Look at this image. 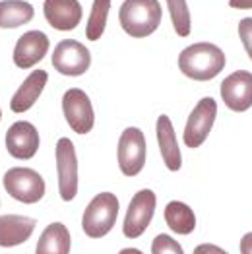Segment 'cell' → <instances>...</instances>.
Wrapping results in <instances>:
<instances>
[{
  "label": "cell",
  "instance_id": "obj_14",
  "mask_svg": "<svg viewBox=\"0 0 252 254\" xmlns=\"http://www.w3.org/2000/svg\"><path fill=\"white\" fill-rule=\"evenodd\" d=\"M49 47H51V41H49V37L43 31H39V29L27 31L16 43L14 64L18 68H21V70H27L31 66H37L47 57Z\"/></svg>",
  "mask_w": 252,
  "mask_h": 254
},
{
  "label": "cell",
  "instance_id": "obj_19",
  "mask_svg": "<svg viewBox=\"0 0 252 254\" xmlns=\"http://www.w3.org/2000/svg\"><path fill=\"white\" fill-rule=\"evenodd\" d=\"M35 18V10L25 0H0V27L14 29Z\"/></svg>",
  "mask_w": 252,
  "mask_h": 254
},
{
  "label": "cell",
  "instance_id": "obj_10",
  "mask_svg": "<svg viewBox=\"0 0 252 254\" xmlns=\"http://www.w3.org/2000/svg\"><path fill=\"white\" fill-rule=\"evenodd\" d=\"M91 55L87 47L76 39H64L53 51V66L63 76H82L89 70Z\"/></svg>",
  "mask_w": 252,
  "mask_h": 254
},
{
  "label": "cell",
  "instance_id": "obj_27",
  "mask_svg": "<svg viewBox=\"0 0 252 254\" xmlns=\"http://www.w3.org/2000/svg\"><path fill=\"white\" fill-rule=\"evenodd\" d=\"M229 6L237 8V10H251L252 0H229Z\"/></svg>",
  "mask_w": 252,
  "mask_h": 254
},
{
  "label": "cell",
  "instance_id": "obj_16",
  "mask_svg": "<svg viewBox=\"0 0 252 254\" xmlns=\"http://www.w3.org/2000/svg\"><path fill=\"white\" fill-rule=\"evenodd\" d=\"M157 142H159V151L163 157V163L169 171H179L183 167V157H181V149L177 144V134L173 123L167 115H161L157 119Z\"/></svg>",
  "mask_w": 252,
  "mask_h": 254
},
{
  "label": "cell",
  "instance_id": "obj_26",
  "mask_svg": "<svg viewBox=\"0 0 252 254\" xmlns=\"http://www.w3.org/2000/svg\"><path fill=\"white\" fill-rule=\"evenodd\" d=\"M241 254H252V233H247L241 239Z\"/></svg>",
  "mask_w": 252,
  "mask_h": 254
},
{
  "label": "cell",
  "instance_id": "obj_4",
  "mask_svg": "<svg viewBox=\"0 0 252 254\" xmlns=\"http://www.w3.org/2000/svg\"><path fill=\"white\" fill-rule=\"evenodd\" d=\"M4 189L21 204H37L45 196V181L29 167H12L4 175Z\"/></svg>",
  "mask_w": 252,
  "mask_h": 254
},
{
  "label": "cell",
  "instance_id": "obj_1",
  "mask_svg": "<svg viewBox=\"0 0 252 254\" xmlns=\"http://www.w3.org/2000/svg\"><path fill=\"white\" fill-rule=\"evenodd\" d=\"M181 72L196 82H210L225 68V53L213 43H194L179 55Z\"/></svg>",
  "mask_w": 252,
  "mask_h": 254
},
{
  "label": "cell",
  "instance_id": "obj_25",
  "mask_svg": "<svg viewBox=\"0 0 252 254\" xmlns=\"http://www.w3.org/2000/svg\"><path fill=\"white\" fill-rule=\"evenodd\" d=\"M194 254H229L225 253L223 249H219L217 245H211V243H204V245H198L194 249Z\"/></svg>",
  "mask_w": 252,
  "mask_h": 254
},
{
  "label": "cell",
  "instance_id": "obj_20",
  "mask_svg": "<svg viewBox=\"0 0 252 254\" xmlns=\"http://www.w3.org/2000/svg\"><path fill=\"white\" fill-rule=\"evenodd\" d=\"M165 223L177 235H190L196 229V215L185 202H169L165 206Z\"/></svg>",
  "mask_w": 252,
  "mask_h": 254
},
{
  "label": "cell",
  "instance_id": "obj_5",
  "mask_svg": "<svg viewBox=\"0 0 252 254\" xmlns=\"http://www.w3.org/2000/svg\"><path fill=\"white\" fill-rule=\"evenodd\" d=\"M155 206H157V196L153 190L144 189V190L134 194V198L130 200V206L126 210L125 223H123V233L126 239H138L146 231L153 219Z\"/></svg>",
  "mask_w": 252,
  "mask_h": 254
},
{
  "label": "cell",
  "instance_id": "obj_12",
  "mask_svg": "<svg viewBox=\"0 0 252 254\" xmlns=\"http://www.w3.org/2000/svg\"><path fill=\"white\" fill-rule=\"evenodd\" d=\"M6 149L16 159H31L39 149V132L27 121H18L6 132Z\"/></svg>",
  "mask_w": 252,
  "mask_h": 254
},
{
  "label": "cell",
  "instance_id": "obj_17",
  "mask_svg": "<svg viewBox=\"0 0 252 254\" xmlns=\"http://www.w3.org/2000/svg\"><path fill=\"white\" fill-rule=\"evenodd\" d=\"M49 82V76L45 70H33L20 85V89L14 93L12 101H10V109L14 113H25L31 107L35 105V101L39 99V95L43 93L45 85Z\"/></svg>",
  "mask_w": 252,
  "mask_h": 254
},
{
  "label": "cell",
  "instance_id": "obj_18",
  "mask_svg": "<svg viewBox=\"0 0 252 254\" xmlns=\"http://www.w3.org/2000/svg\"><path fill=\"white\" fill-rule=\"evenodd\" d=\"M70 231L63 223H51L39 237L35 254H70Z\"/></svg>",
  "mask_w": 252,
  "mask_h": 254
},
{
  "label": "cell",
  "instance_id": "obj_15",
  "mask_svg": "<svg viewBox=\"0 0 252 254\" xmlns=\"http://www.w3.org/2000/svg\"><path fill=\"white\" fill-rule=\"evenodd\" d=\"M35 225L37 221L33 217L16 215V213L0 215V247L12 249L23 245L35 231Z\"/></svg>",
  "mask_w": 252,
  "mask_h": 254
},
{
  "label": "cell",
  "instance_id": "obj_2",
  "mask_svg": "<svg viewBox=\"0 0 252 254\" xmlns=\"http://www.w3.org/2000/svg\"><path fill=\"white\" fill-rule=\"evenodd\" d=\"M163 18L161 4L157 0H125L119 10V21L126 35L142 39L151 35Z\"/></svg>",
  "mask_w": 252,
  "mask_h": 254
},
{
  "label": "cell",
  "instance_id": "obj_22",
  "mask_svg": "<svg viewBox=\"0 0 252 254\" xmlns=\"http://www.w3.org/2000/svg\"><path fill=\"white\" fill-rule=\"evenodd\" d=\"M169 14L173 20V27L179 37H189L190 35V12L187 0H167Z\"/></svg>",
  "mask_w": 252,
  "mask_h": 254
},
{
  "label": "cell",
  "instance_id": "obj_21",
  "mask_svg": "<svg viewBox=\"0 0 252 254\" xmlns=\"http://www.w3.org/2000/svg\"><path fill=\"white\" fill-rule=\"evenodd\" d=\"M109 10H111V0H93L91 14H89V20H87V25H85V37L89 41L101 39V35H103V31L107 27Z\"/></svg>",
  "mask_w": 252,
  "mask_h": 254
},
{
  "label": "cell",
  "instance_id": "obj_7",
  "mask_svg": "<svg viewBox=\"0 0 252 254\" xmlns=\"http://www.w3.org/2000/svg\"><path fill=\"white\" fill-rule=\"evenodd\" d=\"M217 117V103L213 97H202L194 111L190 113L187 127H185V144L187 148H200L206 138L210 136L211 128Z\"/></svg>",
  "mask_w": 252,
  "mask_h": 254
},
{
  "label": "cell",
  "instance_id": "obj_6",
  "mask_svg": "<svg viewBox=\"0 0 252 254\" xmlns=\"http://www.w3.org/2000/svg\"><path fill=\"white\" fill-rule=\"evenodd\" d=\"M146 165V136L140 128H125L119 140V167L125 177H136Z\"/></svg>",
  "mask_w": 252,
  "mask_h": 254
},
{
  "label": "cell",
  "instance_id": "obj_8",
  "mask_svg": "<svg viewBox=\"0 0 252 254\" xmlns=\"http://www.w3.org/2000/svg\"><path fill=\"white\" fill-rule=\"evenodd\" d=\"M63 111L68 127L76 134H87L95 125L93 105L84 89L72 87L63 95Z\"/></svg>",
  "mask_w": 252,
  "mask_h": 254
},
{
  "label": "cell",
  "instance_id": "obj_23",
  "mask_svg": "<svg viewBox=\"0 0 252 254\" xmlns=\"http://www.w3.org/2000/svg\"><path fill=\"white\" fill-rule=\"evenodd\" d=\"M151 254H185L179 241L165 233H159L151 241Z\"/></svg>",
  "mask_w": 252,
  "mask_h": 254
},
{
  "label": "cell",
  "instance_id": "obj_11",
  "mask_svg": "<svg viewBox=\"0 0 252 254\" xmlns=\"http://www.w3.org/2000/svg\"><path fill=\"white\" fill-rule=\"evenodd\" d=\"M223 103L233 113H245L252 107V74L247 70H237L221 82Z\"/></svg>",
  "mask_w": 252,
  "mask_h": 254
},
{
  "label": "cell",
  "instance_id": "obj_29",
  "mask_svg": "<svg viewBox=\"0 0 252 254\" xmlns=\"http://www.w3.org/2000/svg\"><path fill=\"white\" fill-rule=\"evenodd\" d=\"M0 121H2V109H0Z\"/></svg>",
  "mask_w": 252,
  "mask_h": 254
},
{
  "label": "cell",
  "instance_id": "obj_3",
  "mask_svg": "<svg viewBox=\"0 0 252 254\" xmlns=\"http://www.w3.org/2000/svg\"><path fill=\"white\" fill-rule=\"evenodd\" d=\"M119 198L113 192H101L97 194L85 208L82 217V229L91 239L105 237L117 221L119 215Z\"/></svg>",
  "mask_w": 252,
  "mask_h": 254
},
{
  "label": "cell",
  "instance_id": "obj_28",
  "mask_svg": "<svg viewBox=\"0 0 252 254\" xmlns=\"http://www.w3.org/2000/svg\"><path fill=\"white\" fill-rule=\"evenodd\" d=\"M119 254H144L142 251H138V249H123Z\"/></svg>",
  "mask_w": 252,
  "mask_h": 254
},
{
  "label": "cell",
  "instance_id": "obj_9",
  "mask_svg": "<svg viewBox=\"0 0 252 254\" xmlns=\"http://www.w3.org/2000/svg\"><path fill=\"white\" fill-rule=\"evenodd\" d=\"M57 171H59V194L64 202H72L78 194V159L70 138L57 142Z\"/></svg>",
  "mask_w": 252,
  "mask_h": 254
},
{
  "label": "cell",
  "instance_id": "obj_24",
  "mask_svg": "<svg viewBox=\"0 0 252 254\" xmlns=\"http://www.w3.org/2000/svg\"><path fill=\"white\" fill-rule=\"evenodd\" d=\"M239 37L245 45L247 55L252 61V18H245V20L239 21Z\"/></svg>",
  "mask_w": 252,
  "mask_h": 254
},
{
  "label": "cell",
  "instance_id": "obj_13",
  "mask_svg": "<svg viewBox=\"0 0 252 254\" xmlns=\"http://www.w3.org/2000/svg\"><path fill=\"white\" fill-rule=\"evenodd\" d=\"M43 14L53 29L72 31L84 18V8L78 0H45Z\"/></svg>",
  "mask_w": 252,
  "mask_h": 254
}]
</instances>
